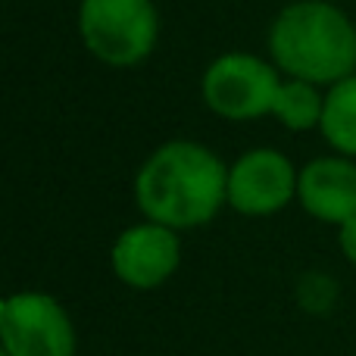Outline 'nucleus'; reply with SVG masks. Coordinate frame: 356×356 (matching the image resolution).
<instances>
[{
    "instance_id": "obj_3",
    "label": "nucleus",
    "mask_w": 356,
    "mask_h": 356,
    "mask_svg": "<svg viewBox=\"0 0 356 356\" xmlns=\"http://www.w3.org/2000/svg\"><path fill=\"white\" fill-rule=\"evenodd\" d=\"M75 29L85 50L110 69L141 66L160 41L154 0H81Z\"/></svg>"
},
{
    "instance_id": "obj_2",
    "label": "nucleus",
    "mask_w": 356,
    "mask_h": 356,
    "mask_svg": "<svg viewBox=\"0 0 356 356\" xmlns=\"http://www.w3.org/2000/svg\"><path fill=\"white\" fill-rule=\"evenodd\" d=\"M266 50L282 75L332 88L356 72V25L334 0H294L269 22Z\"/></svg>"
},
{
    "instance_id": "obj_6",
    "label": "nucleus",
    "mask_w": 356,
    "mask_h": 356,
    "mask_svg": "<svg viewBox=\"0 0 356 356\" xmlns=\"http://www.w3.org/2000/svg\"><path fill=\"white\" fill-rule=\"evenodd\" d=\"M300 169L275 147H250L228 163V207L241 216L263 219L297 200Z\"/></svg>"
},
{
    "instance_id": "obj_11",
    "label": "nucleus",
    "mask_w": 356,
    "mask_h": 356,
    "mask_svg": "<svg viewBox=\"0 0 356 356\" xmlns=\"http://www.w3.org/2000/svg\"><path fill=\"white\" fill-rule=\"evenodd\" d=\"M338 247H341V253H344V259H350L356 266V216L338 228Z\"/></svg>"
},
{
    "instance_id": "obj_7",
    "label": "nucleus",
    "mask_w": 356,
    "mask_h": 356,
    "mask_svg": "<svg viewBox=\"0 0 356 356\" xmlns=\"http://www.w3.org/2000/svg\"><path fill=\"white\" fill-rule=\"evenodd\" d=\"M181 263V238L160 222H138L119 232L110 250L113 275L131 291H154L166 284Z\"/></svg>"
},
{
    "instance_id": "obj_5",
    "label": "nucleus",
    "mask_w": 356,
    "mask_h": 356,
    "mask_svg": "<svg viewBox=\"0 0 356 356\" xmlns=\"http://www.w3.org/2000/svg\"><path fill=\"white\" fill-rule=\"evenodd\" d=\"M6 356H75V325L63 303L44 291H19L0 303Z\"/></svg>"
},
{
    "instance_id": "obj_4",
    "label": "nucleus",
    "mask_w": 356,
    "mask_h": 356,
    "mask_svg": "<svg viewBox=\"0 0 356 356\" xmlns=\"http://www.w3.org/2000/svg\"><path fill=\"white\" fill-rule=\"evenodd\" d=\"M282 79L284 75L269 56L225 50L200 72V100L225 122H253L272 116Z\"/></svg>"
},
{
    "instance_id": "obj_8",
    "label": "nucleus",
    "mask_w": 356,
    "mask_h": 356,
    "mask_svg": "<svg viewBox=\"0 0 356 356\" xmlns=\"http://www.w3.org/2000/svg\"><path fill=\"white\" fill-rule=\"evenodd\" d=\"M297 203L303 213L341 228L356 216V160L341 154L303 163L297 178Z\"/></svg>"
},
{
    "instance_id": "obj_12",
    "label": "nucleus",
    "mask_w": 356,
    "mask_h": 356,
    "mask_svg": "<svg viewBox=\"0 0 356 356\" xmlns=\"http://www.w3.org/2000/svg\"><path fill=\"white\" fill-rule=\"evenodd\" d=\"M0 356H6V353H0Z\"/></svg>"
},
{
    "instance_id": "obj_10",
    "label": "nucleus",
    "mask_w": 356,
    "mask_h": 356,
    "mask_svg": "<svg viewBox=\"0 0 356 356\" xmlns=\"http://www.w3.org/2000/svg\"><path fill=\"white\" fill-rule=\"evenodd\" d=\"M319 135L332 147V154L356 160V72L325 88V113Z\"/></svg>"
},
{
    "instance_id": "obj_1",
    "label": "nucleus",
    "mask_w": 356,
    "mask_h": 356,
    "mask_svg": "<svg viewBox=\"0 0 356 356\" xmlns=\"http://www.w3.org/2000/svg\"><path fill=\"white\" fill-rule=\"evenodd\" d=\"M135 203L147 222L175 232L200 228L228 207V166L200 141H163L138 169Z\"/></svg>"
},
{
    "instance_id": "obj_9",
    "label": "nucleus",
    "mask_w": 356,
    "mask_h": 356,
    "mask_svg": "<svg viewBox=\"0 0 356 356\" xmlns=\"http://www.w3.org/2000/svg\"><path fill=\"white\" fill-rule=\"evenodd\" d=\"M322 113H325V88L284 75L278 85L275 104H272V119L282 129L303 135V131H319Z\"/></svg>"
}]
</instances>
